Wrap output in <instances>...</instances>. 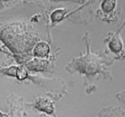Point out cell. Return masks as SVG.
Listing matches in <instances>:
<instances>
[{
    "label": "cell",
    "instance_id": "4",
    "mask_svg": "<svg viewBox=\"0 0 125 117\" xmlns=\"http://www.w3.org/2000/svg\"><path fill=\"white\" fill-rule=\"evenodd\" d=\"M49 64L50 62H48L47 59L35 58L26 64V68L29 71H34V72L44 71L48 68Z\"/></svg>",
    "mask_w": 125,
    "mask_h": 117
},
{
    "label": "cell",
    "instance_id": "6",
    "mask_svg": "<svg viewBox=\"0 0 125 117\" xmlns=\"http://www.w3.org/2000/svg\"><path fill=\"white\" fill-rule=\"evenodd\" d=\"M97 117H125V113L120 107H107L102 109Z\"/></svg>",
    "mask_w": 125,
    "mask_h": 117
},
{
    "label": "cell",
    "instance_id": "11",
    "mask_svg": "<svg viewBox=\"0 0 125 117\" xmlns=\"http://www.w3.org/2000/svg\"><path fill=\"white\" fill-rule=\"evenodd\" d=\"M116 98L119 101V102L121 104L123 107V110L125 111V90L118 92L116 94Z\"/></svg>",
    "mask_w": 125,
    "mask_h": 117
},
{
    "label": "cell",
    "instance_id": "13",
    "mask_svg": "<svg viewBox=\"0 0 125 117\" xmlns=\"http://www.w3.org/2000/svg\"><path fill=\"white\" fill-rule=\"evenodd\" d=\"M0 117H9V116L6 113H4L0 111Z\"/></svg>",
    "mask_w": 125,
    "mask_h": 117
},
{
    "label": "cell",
    "instance_id": "5",
    "mask_svg": "<svg viewBox=\"0 0 125 117\" xmlns=\"http://www.w3.org/2000/svg\"><path fill=\"white\" fill-rule=\"evenodd\" d=\"M50 52V47L47 43L44 41H40L35 44L33 47L32 54L35 58H45L49 56Z\"/></svg>",
    "mask_w": 125,
    "mask_h": 117
},
{
    "label": "cell",
    "instance_id": "12",
    "mask_svg": "<svg viewBox=\"0 0 125 117\" xmlns=\"http://www.w3.org/2000/svg\"><path fill=\"white\" fill-rule=\"evenodd\" d=\"M0 51H2V52H3L5 53H7V54H9V55H11L9 52L7 51V49L5 48V47L4 45H2L1 44V42H0Z\"/></svg>",
    "mask_w": 125,
    "mask_h": 117
},
{
    "label": "cell",
    "instance_id": "1",
    "mask_svg": "<svg viewBox=\"0 0 125 117\" xmlns=\"http://www.w3.org/2000/svg\"><path fill=\"white\" fill-rule=\"evenodd\" d=\"M86 45L85 54L73 58L68 63L66 70L71 73H78L84 76V84L86 92L91 93L95 89V83L101 77L112 80L111 65L114 60L106 53H94L91 50L89 33L85 32L83 38Z\"/></svg>",
    "mask_w": 125,
    "mask_h": 117
},
{
    "label": "cell",
    "instance_id": "2",
    "mask_svg": "<svg viewBox=\"0 0 125 117\" xmlns=\"http://www.w3.org/2000/svg\"><path fill=\"white\" fill-rule=\"evenodd\" d=\"M125 27V20L115 32H109L104 39L105 53L113 60L122 61L125 59V49L121 37V32Z\"/></svg>",
    "mask_w": 125,
    "mask_h": 117
},
{
    "label": "cell",
    "instance_id": "7",
    "mask_svg": "<svg viewBox=\"0 0 125 117\" xmlns=\"http://www.w3.org/2000/svg\"><path fill=\"white\" fill-rule=\"evenodd\" d=\"M34 107L38 109L40 111L45 112L48 114H53L54 113V106L52 102L50 100L45 98H39L34 104Z\"/></svg>",
    "mask_w": 125,
    "mask_h": 117
},
{
    "label": "cell",
    "instance_id": "3",
    "mask_svg": "<svg viewBox=\"0 0 125 117\" xmlns=\"http://www.w3.org/2000/svg\"><path fill=\"white\" fill-rule=\"evenodd\" d=\"M120 9L118 10V2L116 1H102L100 5V8L97 10V17L100 20L110 23H115L118 19Z\"/></svg>",
    "mask_w": 125,
    "mask_h": 117
},
{
    "label": "cell",
    "instance_id": "10",
    "mask_svg": "<svg viewBox=\"0 0 125 117\" xmlns=\"http://www.w3.org/2000/svg\"><path fill=\"white\" fill-rule=\"evenodd\" d=\"M16 70H17V66L12 65L10 67L4 68L0 69V73H2L5 75L10 76V77H14L16 74Z\"/></svg>",
    "mask_w": 125,
    "mask_h": 117
},
{
    "label": "cell",
    "instance_id": "9",
    "mask_svg": "<svg viewBox=\"0 0 125 117\" xmlns=\"http://www.w3.org/2000/svg\"><path fill=\"white\" fill-rule=\"evenodd\" d=\"M15 77L18 80H20V81L28 79L29 78V72H28V70L26 69V68L22 65L17 66Z\"/></svg>",
    "mask_w": 125,
    "mask_h": 117
},
{
    "label": "cell",
    "instance_id": "8",
    "mask_svg": "<svg viewBox=\"0 0 125 117\" xmlns=\"http://www.w3.org/2000/svg\"><path fill=\"white\" fill-rule=\"evenodd\" d=\"M65 14H66V11L64 9L59 8V9L55 10L50 16L52 24L54 25L55 23H59L61 20H62L64 18Z\"/></svg>",
    "mask_w": 125,
    "mask_h": 117
}]
</instances>
